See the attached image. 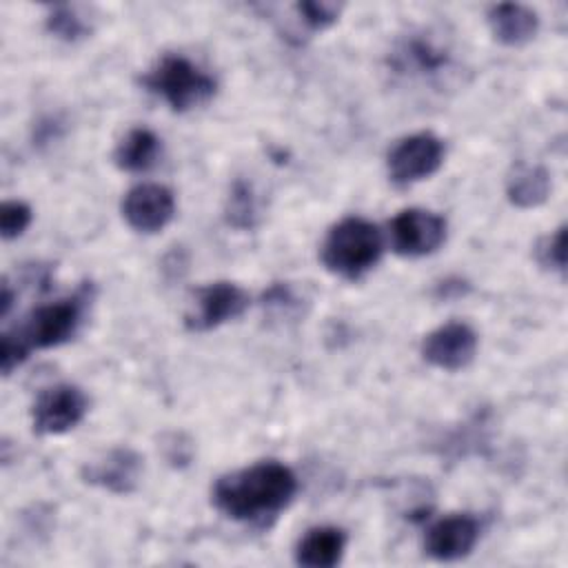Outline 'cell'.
I'll return each mask as SVG.
<instances>
[{
  "label": "cell",
  "instance_id": "obj_1",
  "mask_svg": "<svg viewBox=\"0 0 568 568\" xmlns=\"http://www.w3.org/2000/svg\"><path fill=\"white\" fill-rule=\"evenodd\" d=\"M295 493V473L268 459L220 477L213 486V504L233 521L266 526L293 501Z\"/></svg>",
  "mask_w": 568,
  "mask_h": 568
},
{
  "label": "cell",
  "instance_id": "obj_2",
  "mask_svg": "<svg viewBox=\"0 0 568 568\" xmlns=\"http://www.w3.org/2000/svg\"><path fill=\"white\" fill-rule=\"evenodd\" d=\"M93 293V284L82 282L71 295L38 306L24 324L7 331L0 339L2 373L9 375L13 368H18L31 351H42L69 342L78 333Z\"/></svg>",
  "mask_w": 568,
  "mask_h": 568
},
{
  "label": "cell",
  "instance_id": "obj_3",
  "mask_svg": "<svg viewBox=\"0 0 568 568\" xmlns=\"http://www.w3.org/2000/svg\"><path fill=\"white\" fill-rule=\"evenodd\" d=\"M382 248V233L373 222L344 217L324 237L322 262L331 273L344 280H359L379 262Z\"/></svg>",
  "mask_w": 568,
  "mask_h": 568
},
{
  "label": "cell",
  "instance_id": "obj_4",
  "mask_svg": "<svg viewBox=\"0 0 568 568\" xmlns=\"http://www.w3.org/2000/svg\"><path fill=\"white\" fill-rule=\"evenodd\" d=\"M142 84L160 95L173 111H189L209 102L215 93V80L184 55H164Z\"/></svg>",
  "mask_w": 568,
  "mask_h": 568
},
{
  "label": "cell",
  "instance_id": "obj_5",
  "mask_svg": "<svg viewBox=\"0 0 568 568\" xmlns=\"http://www.w3.org/2000/svg\"><path fill=\"white\" fill-rule=\"evenodd\" d=\"M444 162V142L433 133H413L402 138L386 158L388 178L397 186L430 178Z\"/></svg>",
  "mask_w": 568,
  "mask_h": 568
},
{
  "label": "cell",
  "instance_id": "obj_6",
  "mask_svg": "<svg viewBox=\"0 0 568 568\" xmlns=\"http://www.w3.org/2000/svg\"><path fill=\"white\" fill-rule=\"evenodd\" d=\"M89 410V397L75 384H55L44 388L33 404V430L40 435H60L78 426Z\"/></svg>",
  "mask_w": 568,
  "mask_h": 568
},
{
  "label": "cell",
  "instance_id": "obj_7",
  "mask_svg": "<svg viewBox=\"0 0 568 568\" xmlns=\"http://www.w3.org/2000/svg\"><path fill=\"white\" fill-rule=\"evenodd\" d=\"M446 240V220L424 209H406L390 222V242L404 257H422Z\"/></svg>",
  "mask_w": 568,
  "mask_h": 568
},
{
  "label": "cell",
  "instance_id": "obj_8",
  "mask_svg": "<svg viewBox=\"0 0 568 568\" xmlns=\"http://www.w3.org/2000/svg\"><path fill=\"white\" fill-rule=\"evenodd\" d=\"M248 306V295L231 282H213L197 291L195 308L186 315L189 331H211L229 320L240 317Z\"/></svg>",
  "mask_w": 568,
  "mask_h": 568
},
{
  "label": "cell",
  "instance_id": "obj_9",
  "mask_svg": "<svg viewBox=\"0 0 568 568\" xmlns=\"http://www.w3.org/2000/svg\"><path fill=\"white\" fill-rule=\"evenodd\" d=\"M175 213V197L162 184H138L122 200V217L138 233L162 231Z\"/></svg>",
  "mask_w": 568,
  "mask_h": 568
},
{
  "label": "cell",
  "instance_id": "obj_10",
  "mask_svg": "<svg viewBox=\"0 0 568 568\" xmlns=\"http://www.w3.org/2000/svg\"><path fill=\"white\" fill-rule=\"evenodd\" d=\"M477 353V335L464 322H448L422 342V355L428 364L442 371H462L466 368Z\"/></svg>",
  "mask_w": 568,
  "mask_h": 568
},
{
  "label": "cell",
  "instance_id": "obj_11",
  "mask_svg": "<svg viewBox=\"0 0 568 568\" xmlns=\"http://www.w3.org/2000/svg\"><path fill=\"white\" fill-rule=\"evenodd\" d=\"M479 521L473 515H448L426 530L424 550L437 561H457L475 548Z\"/></svg>",
  "mask_w": 568,
  "mask_h": 568
},
{
  "label": "cell",
  "instance_id": "obj_12",
  "mask_svg": "<svg viewBox=\"0 0 568 568\" xmlns=\"http://www.w3.org/2000/svg\"><path fill=\"white\" fill-rule=\"evenodd\" d=\"M142 473V457L131 448H113L102 459L82 468V479L91 486L104 488L115 495L135 490Z\"/></svg>",
  "mask_w": 568,
  "mask_h": 568
},
{
  "label": "cell",
  "instance_id": "obj_13",
  "mask_svg": "<svg viewBox=\"0 0 568 568\" xmlns=\"http://www.w3.org/2000/svg\"><path fill=\"white\" fill-rule=\"evenodd\" d=\"M488 24L493 36L508 47H519L535 38L539 18L532 9L517 2H501L490 7Z\"/></svg>",
  "mask_w": 568,
  "mask_h": 568
},
{
  "label": "cell",
  "instance_id": "obj_14",
  "mask_svg": "<svg viewBox=\"0 0 568 568\" xmlns=\"http://www.w3.org/2000/svg\"><path fill=\"white\" fill-rule=\"evenodd\" d=\"M346 548V535L335 526L311 528L295 548V561L306 568H331L339 564Z\"/></svg>",
  "mask_w": 568,
  "mask_h": 568
},
{
  "label": "cell",
  "instance_id": "obj_15",
  "mask_svg": "<svg viewBox=\"0 0 568 568\" xmlns=\"http://www.w3.org/2000/svg\"><path fill=\"white\" fill-rule=\"evenodd\" d=\"M506 195L519 209H532L550 195V175L539 164L517 162L506 180Z\"/></svg>",
  "mask_w": 568,
  "mask_h": 568
},
{
  "label": "cell",
  "instance_id": "obj_16",
  "mask_svg": "<svg viewBox=\"0 0 568 568\" xmlns=\"http://www.w3.org/2000/svg\"><path fill=\"white\" fill-rule=\"evenodd\" d=\"M160 155V138L151 129H133L118 144L113 160L118 169L129 173L149 171Z\"/></svg>",
  "mask_w": 568,
  "mask_h": 568
},
{
  "label": "cell",
  "instance_id": "obj_17",
  "mask_svg": "<svg viewBox=\"0 0 568 568\" xmlns=\"http://www.w3.org/2000/svg\"><path fill=\"white\" fill-rule=\"evenodd\" d=\"M224 217L235 229H253L257 224L260 206H257L253 186L248 182H244V180L233 182L229 197H226Z\"/></svg>",
  "mask_w": 568,
  "mask_h": 568
},
{
  "label": "cell",
  "instance_id": "obj_18",
  "mask_svg": "<svg viewBox=\"0 0 568 568\" xmlns=\"http://www.w3.org/2000/svg\"><path fill=\"white\" fill-rule=\"evenodd\" d=\"M399 60L402 64H410L419 73H435L442 67H446V53L437 49L433 42L419 38L408 40L404 44V49L399 51Z\"/></svg>",
  "mask_w": 568,
  "mask_h": 568
},
{
  "label": "cell",
  "instance_id": "obj_19",
  "mask_svg": "<svg viewBox=\"0 0 568 568\" xmlns=\"http://www.w3.org/2000/svg\"><path fill=\"white\" fill-rule=\"evenodd\" d=\"M47 29L64 42H75V40L89 36V31H91L89 24L84 22V18H80L78 11L69 4H55L49 9Z\"/></svg>",
  "mask_w": 568,
  "mask_h": 568
},
{
  "label": "cell",
  "instance_id": "obj_20",
  "mask_svg": "<svg viewBox=\"0 0 568 568\" xmlns=\"http://www.w3.org/2000/svg\"><path fill=\"white\" fill-rule=\"evenodd\" d=\"M300 20L304 22V27H308L311 31H322L326 27H331L339 11H342V4H335V2H324V0H306V2H300L295 7Z\"/></svg>",
  "mask_w": 568,
  "mask_h": 568
},
{
  "label": "cell",
  "instance_id": "obj_21",
  "mask_svg": "<svg viewBox=\"0 0 568 568\" xmlns=\"http://www.w3.org/2000/svg\"><path fill=\"white\" fill-rule=\"evenodd\" d=\"M31 224V209L20 200H7L0 209V235L2 240H13L24 233Z\"/></svg>",
  "mask_w": 568,
  "mask_h": 568
},
{
  "label": "cell",
  "instance_id": "obj_22",
  "mask_svg": "<svg viewBox=\"0 0 568 568\" xmlns=\"http://www.w3.org/2000/svg\"><path fill=\"white\" fill-rule=\"evenodd\" d=\"M537 260L546 268L564 271L566 266V229L564 226L537 244Z\"/></svg>",
  "mask_w": 568,
  "mask_h": 568
},
{
  "label": "cell",
  "instance_id": "obj_23",
  "mask_svg": "<svg viewBox=\"0 0 568 568\" xmlns=\"http://www.w3.org/2000/svg\"><path fill=\"white\" fill-rule=\"evenodd\" d=\"M11 304H13V291H11V284L4 280L2 282V295H0V317L9 315Z\"/></svg>",
  "mask_w": 568,
  "mask_h": 568
}]
</instances>
